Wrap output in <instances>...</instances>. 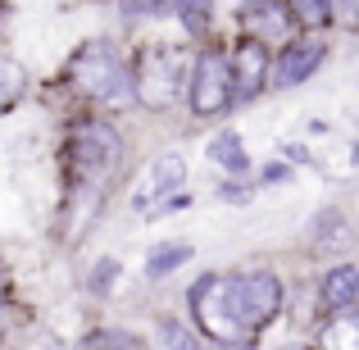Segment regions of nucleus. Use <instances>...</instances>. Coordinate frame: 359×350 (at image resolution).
<instances>
[{
  "mask_svg": "<svg viewBox=\"0 0 359 350\" xmlns=\"http://www.w3.org/2000/svg\"><path fill=\"white\" fill-rule=\"evenodd\" d=\"M69 78L82 96L100 100L109 109H123L137 100V69L114 51L109 41H87L73 51L69 60Z\"/></svg>",
  "mask_w": 359,
  "mask_h": 350,
  "instance_id": "f257e3e1",
  "label": "nucleus"
},
{
  "mask_svg": "<svg viewBox=\"0 0 359 350\" xmlns=\"http://www.w3.org/2000/svg\"><path fill=\"white\" fill-rule=\"evenodd\" d=\"M69 164L82 191H100L123 164V137L109 123H78L69 137Z\"/></svg>",
  "mask_w": 359,
  "mask_h": 350,
  "instance_id": "f03ea898",
  "label": "nucleus"
},
{
  "mask_svg": "<svg viewBox=\"0 0 359 350\" xmlns=\"http://www.w3.org/2000/svg\"><path fill=\"white\" fill-rule=\"evenodd\" d=\"M191 318L196 328H201L210 342H245L250 337V328L241 323L237 314V300H232V278H223V273H205L201 282L191 287Z\"/></svg>",
  "mask_w": 359,
  "mask_h": 350,
  "instance_id": "7ed1b4c3",
  "label": "nucleus"
},
{
  "mask_svg": "<svg viewBox=\"0 0 359 350\" xmlns=\"http://www.w3.org/2000/svg\"><path fill=\"white\" fill-rule=\"evenodd\" d=\"M187 51L177 46H155L137 64V100L150 109H168L177 96H187Z\"/></svg>",
  "mask_w": 359,
  "mask_h": 350,
  "instance_id": "20e7f679",
  "label": "nucleus"
},
{
  "mask_svg": "<svg viewBox=\"0 0 359 350\" xmlns=\"http://www.w3.org/2000/svg\"><path fill=\"white\" fill-rule=\"evenodd\" d=\"M237 100L232 91V60L223 51H201L191 64V82H187V105H191L196 119H214Z\"/></svg>",
  "mask_w": 359,
  "mask_h": 350,
  "instance_id": "39448f33",
  "label": "nucleus"
},
{
  "mask_svg": "<svg viewBox=\"0 0 359 350\" xmlns=\"http://www.w3.org/2000/svg\"><path fill=\"white\" fill-rule=\"evenodd\" d=\"M232 278V300H237V314L250 332L269 328L282 309V282L273 269H241V273H228Z\"/></svg>",
  "mask_w": 359,
  "mask_h": 350,
  "instance_id": "423d86ee",
  "label": "nucleus"
},
{
  "mask_svg": "<svg viewBox=\"0 0 359 350\" xmlns=\"http://www.w3.org/2000/svg\"><path fill=\"white\" fill-rule=\"evenodd\" d=\"M237 18H241L245 36H255V41H291L300 27L291 0H245Z\"/></svg>",
  "mask_w": 359,
  "mask_h": 350,
  "instance_id": "0eeeda50",
  "label": "nucleus"
},
{
  "mask_svg": "<svg viewBox=\"0 0 359 350\" xmlns=\"http://www.w3.org/2000/svg\"><path fill=\"white\" fill-rule=\"evenodd\" d=\"M323 60H327L323 36H296V41H287V51H282L278 64H273V87L287 91V87H296V82H305Z\"/></svg>",
  "mask_w": 359,
  "mask_h": 350,
  "instance_id": "6e6552de",
  "label": "nucleus"
},
{
  "mask_svg": "<svg viewBox=\"0 0 359 350\" xmlns=\"http://www.w3.org/2000/svg\"><path fill=\"white\" fill-rule=\"evenodd\" d=\"M228 60H232V91H237V100H255L264 91V82H269L273 55L264 51V41L245 36V41H237V51H232Z\"/></svg>",
  "mask_w": 359,
  "mask_h": 350,
  "instance_id": "1a4fd4ad",
  "label": "nucleus"
},
{
  "mask_svg": "<svg viewBox=\"0 0 359 350\" xmlns=\"http://www.w3.org/2000/svg\"><path fill=\"white\" fill-rule=\"evenodd\" d=\"M323 305L332 314H351L359 305V269L355 264H332L323 273Z\"/></svg>",
  "mask_w": 359,
  "mask_h": 350,
  "instance_id": "9d476101",
  "label": "nucleus"
},
{
  "mask_svg": "<svg viewBox=\"0 0 359 350\" xmlns=\"http://www.w3.org/2000/svg\"><path fill=\"white\" fill-rule=\"evenodd\" d=\"M187 177V159L182 155H164L155 159V168L146 173V187H141L137 196V210H146V201H155V196H173V187Z\"/></svg>",
  "mask_w": 359,
  "mask_h": 350,
  "instance_id": "9b49d317",
  "label": "nucleus"
},
{
  "mask_svg": "<svg viewBox=\"0 0 359 350\" xmlns=\"http://www.w3.org/2000/svg\"><path fill=\"white\" fill-rule=\"evenodd\" d=\"M210 164H219L223 173H232V177L250 173V155H245V146H241L237 132H223V137L210 141Z\"/></svg>",
  "mask_w": 359,
  "mask_h": 350,
  "instance_id": "f8f14e48",
  "label": "nucleus"
},
{
  "mask_svg": "<svg viewBox=\"0 0 359 350\" xmlns=\"http://www.w3.org/2000/svg\"><path fill=\"white\" fill-rule=\"evenodd\" d=\"M187 260H191V245L187 241H164L146 255V278H168V273H177Z\"/></svg>",
  "mask_w": 359,
  "mask_h": 350,
  "instance_id": "ddd939ff",
  "label": "nucleus"
},
{
  "mask_svg": "<svg viewBox=\"0 0 359 350\" xmlns=\"http://www.w3.org/2000/svg\"><path fill=\"white\" fill-rule=\"evenodd\" d=\"M318 346L323 350H359V314H337L332 323L323 328V337H318Z\"/></svg>",
  "mask_w": 359,
  "mask_h": 350,
  "instance_id": "4468645a",
  "label": "nucleus"
},
{
  "mask_svg": "<svg viewBox=\"0 0 359 350\" xmlns=\"http://www.w3.org/2000/svg\"><path fill=\"white\" fill-rule=\"evenodd\" d=\"M78 350H150L137 332H123V328H100V332L82 337Z\"/></svg>",
  "mask_w": 359,
  "mask_h": 350,
  "instance_id": "2eb2a0df",
  "label": "nucleus"
},
{
  "mask_svg": "<svg viewBox=\"0 0 359 350\" xmlns=\"http://www.w3.org/2000/svg\"><path fill=\"white\" fill-rule=\"evenodd\" d=\"M23 87H27L23 64L9 60V55H0V114H5V109H14V100L23 96Z\"/></svg>",
  "mask_w": 359,
  "mask_h": 350,
  "instance_id": "dca6fc26",
  "label": "nucleus"
},
{
  "mask_svg": "<svg viewBox=\"0 0 359 350\" xmlns=\"http://www.w3.org/2000/svg\"><path fill=\"white\" fill-rule=\"evenodd\" d=\"M177 5V18L191 36H205L210 32V14H214V0H173Z\"/></svg>",
  "mask_w": 359,
  "mask_h": 350,
  "instance_id": "f3484780",
  "label": "nucleus"
},
{
  "mask_svg": "<svg viewBox=\"0 0 359 350\" xmlns=\"http://www.w3.org/2000/svg\"><path fill=\"white\" fill-rule=\"evenodd\" d=\"M296 5V18L305 27H327L332 23V0H291Z\"/></svg>",
  "mask_w": 359,
  "mask_h": 350,
  "instance_id": "a211bd4d",
  "label": "nucleus"
},
{
  "mask_svg": "<svg viewBox=\"0 0 359 350\" xmlns=\"http://www.w3.org/2000/svg\"><path fill=\"white\" fill-rule=\"evenodd\" d=\"M118 9H123V18H128V23H141V18L164 14L168 0H118Z\"/></svg>",
  "mask_w": 359,
  "mask_h": 350,
  "instance_id": "6ab92c4d",
  "label": "nucleus"
},
{
  "mask_svg": "<svg viewBox=\"0 0 359 350\" xmlns=\"http://www.w3.org/2000/svg\"><path fill=\"white\" fill-rule=\"evenodd\" d=\"M118 260H100L96 264V278H91V291H109V287H114V282H118Z\"/></svg>",
  "mask_w": 359,
  "mask_h": 350,
  "instance_id": "aec40b11",
  "label": "nucleus"
},
{
  "mask_svg": "<svg viewBox=\"0 0 359 350\" xmlns=\"http://www.w3.org/2000/svg\"><path fill=\"white\" fill-rule=\"evenodd\" d=\"M173 210H191V191H173V196H164V205H150V219H164V214H173Z\"/></svg>",
  "mask_w": 359,
  "mask_h": 350,
  "instance_id": "412c9836",
  "label": "nucleus"
},
{
  "mask_svg": "<svg viewBox=\"0 0 359 350\" xmlns=\"http://www.w3.org/2000/svg\"><path fill=\"white\" fill-rule=\"evenodd\" d=\"M332 14L341 18L346 27H359V0H332Z\"/></svg>",
  "mask_w": 359,
  "mask_h": 350,
  "instance_id": "4be33fe9",
  "label": "nucleus"
},
{
  "mask_svg": "<svg viewBox=\"0 0 359 350\" xmlns=\"http://www.w3.org/2000/svg\"><path fill=\"white\" fill-rule=\"evenodd\" d=\"M219 196H223V201H232V205H245L250 187H241V182H219Z\"/></svg>",
  "mask_w": 359,
  "mask_h": 350,
  "instance_id": "5701e85b",
  "label": "nucleus"
},
{
  "mask_svg": "<svg viewBox=\"0 0 359 350\" xmlns=\"http://www.w3.org/2000/svg\"><path fill=\"white\" fill-rule=\"evenodd\" d=\"M168 342H173V346H168V350H205L201 342H196V337H187L182 328H168Z\"/></svg>",
  "mask_w": 359,
  "mask_h": 350,
  "instance_id": "b1692460",
  "label": "nucleus"
},
{
  "mask_svg": "<svg viewBox=\"0 0 359 350\" xmlns=\"http://www.w3.org/2000/svg\"><path fill=\"white\" fill-rule=\"evenodd\" d=\"M219 350H255V342H250V337H245V342H223Z\"/></svg>",
  "mask_w": 359,
  "mask_h": 350,
  "instance_id": "393cba45",
  "label": "nucleus"
},
{
  "mask_svg": "<svg viewBox=\"0 0 359 350\" xmlns=\"http://www.w3.org/2000/svg\"><path fill=\"white\" fill-rule=\"evenodd\" d=\"M5 282H9V269H5V264H0V287H5Z\"/></svg>",
  "mask_w": 359,
  "mask_h": 350,
  "instance_id": "a878e982",
  "label": "nucleus"
}]
</instances>
